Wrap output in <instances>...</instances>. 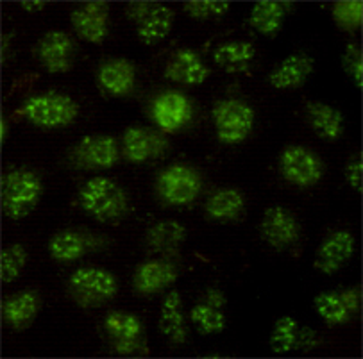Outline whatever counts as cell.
<instances>
[{"instance_id":"cell-1","label":"cell","mask_w":363,"mask_h":359,"mask_svg":"<svg viewBox=\"0 0 363 359\" xmlns=\"http://www.w3.org/2000/svg\"><path fill=\"white\" fill-rule=\"evenodd\" d=\"M79 206L102 224H115L129 211L128 191L109 177H94L79 190Z\"/></svg>"},{"instance_id":"cell-2","label":"cell","mask_w":363,"mask_h":359,"mask_svg":"<svg viewBox=\"0 0 363 359\" xmlns=\"http://www.w3.org/2000/svg\"><path fill=\"white\" fill-rule=\"evenodd\" d=\"M43 183L29 169H13L2 177V210L9 220H23L36 210Z\"/></svg>"},{"instance_id":"cell-3","label":"cell","mask_w":363,"mask_h":359,"mask_svg":"<svg viewBox=\"0 0 363 359\" xmlns=\"http://www.w3.org/2000/svg\"><path fill=\"white\" fill-rule=\"evenodd\" d=\"M67 293L77 306L94 309L109 302L118 293V281L101 266H83L68 275Z\"/></svg>"},{"instance_id":"cell-4","label":"cell","mask_w":363,"mask_h":359,"mask_svg":"<svg viewBox=\"0 0 363 359\" xmlns=\"http://www.w3.org/2000/svg\"><path fill=\"white\" fill-rule=\"evenodd\" d=\"M22 113L30 124L42 129H63L77 118L79 106L60 91L30 95L22 106Z\"/></svg>"},{"instance_id":"cell-5","label":"cell","mask_w":363,"mask_h":359,"mask_svg":"<svg viewBox=\"0 0 363 359\" xmlns=\"http://www.w3.org/2000/svg\"><path fill=\"white\" fill-rule=\"evenodd\" d=\"M203 190V177L186 163H174L161 170L156 179V193L167 206L183 207L197 200Z\"/></svg>"},{"instance_id":"cell-6","label":"cell","mask_w":363,"mask_h":359,"mask_svg":"<svg viewBox=\"0 0 363 359\" xmlns=\"http://www.w3.org/2000/svg\"><path fill=\"white\" fill-rule=\"evenodd\" d=\"M277 170L290 186L308 190L320 183L326 166L320 156L310 147L289 145L281 150Z\"/></svg>"},{"instance_id":"cell-7","label":"cell","mask_w":363,"mask_h":359,"mask_svg":"<svg viewBox=\"0 0 363 359\" xmlns=\"http://www.w3.org/2000/svg\"><path fill=\"white\" fill-rule=\"evenodd\" d=\"M211 115L218 142L224 145H238L251 135L255 127V109L238 98L217 102Z\"/></svg>"},{"instance_id":"cell-8","label":"cell","mask_w":363,"mask_h":359,"mask_svg":"<svg viewBox=\"0 0 363 359\" xmlns=\"http://www.w3.org/2000/svg\"><path fill=\"white\" fill-rule=\"evenodd\" d=\"M125 15L135 23L136 36L143 45H156L170 34L174 25V11L157 2H129Z\"/></svg>"},{"instance_id":"cell-9","label":"cell","mask_w":363,"mask_h":359,"mask_svg":"<svg viewBox=\"0 0 363 359\" xmlns=\"http://www.w3.org/2000/svg\"><path fill=\"white\" fill-rule=\"evenodd\" d=\"M150 120L165 135L179 132L191 122L194 104L179 90H165L157 93L150 102Z\"/></svg>"},{"instance_id":"cell-10","label":"cell","mask_w":363,"mask_h":359,"mask_svg":"<svg viewBox=\"0 0 363 359\" xmlns=\"http://www.w3.org/2000/svg\"><path fill=\"white\" fill-rule=\"evenodd\" d=\"M315 311L330 327L347 326L359 313L362 293L359 288H342L320 292L313 299Z\"/></svg>"},{"instance_id":"cell-11","label":"cell","mask_w":363,"mask_h":359,"mask_svg":"<svg viewBox=\"0 0 363 359\" xmlns=\"http://www.w3.org/2000/svg\"><path fill=\"white\" fill-rule=\"evenodd\" d=\"M118 143L113 136L90 135L84 136L72 150V161L84 170H108L120 159Z\"/></svg>"},{"instance_id":"cell-12","label":"cell","mask_w":363,"mask_h":359,"mask_svg":"<svg viewBox=\"0 0 363 359\" xmlns=\"http://www.w3.org/2000/svg\"><path fill=\"white\" fill-rule=\"evenodd\" d=\"M169 147L170 143L165 132L147 127H129L122 135L120 150H122L125 161L142 165V163L156 161V159L165 156Z\"/></svg>"},{"instance_id":"cell-13","label":"cell","mask_w":363,"mask_h":359,"mask_svg":"<svg viewBox=\"0 0 363 359\" xmlns=\"http://www.w3.org/2000/svg\"><path fill=\"white\" fill-rule=\"evenodd\" d=\"M75 47L65 30H49L38 40L34 57L49 74H67L74 67Z\"/></svg>"},{"instance_id":"cell-14","label":"cell","mask_w":363,"mask_h":359,"mask_svg":"<svg viewBox=\"0 0 363 359\" xmlns=\"http://www.w3.org/2000/svg\"><path fill=\"white\" fill-rule=\"evenodd\" d=\"M354 251L356 239L351 231L340 229V231L331 232L322 239L320 247L317 249L313 261L315 270H318L324 275H335L351 261Z\"/></svg>"},{"instance_id":"cell-15","label":"cell","mask_w":363,"mask_h":359,"mask_svg":"<svg viewBox=\"0 0 363 359\" xmlns=\"http://www.w3.org/2000/svg\"><path fill=\"white\" fill-rule=\"evenodd\" d=\"M70 23L81 40L101 45L109 34V4L84 2L72 9Z\"/></svg>"},{"instance_id":"cell-16","label":"cell","mask_w":363,"mask_h":359,"mask_svg":"<svg viewBox=\"0 0 363 359\" xmlns=\"http://www.w3.org/2000/svg\"><path fill=\"white\" fill-rule=\"evenodd\" d=\"M259 231L270 247L286 249L299 239L301 225L289 210L283 206H272L263 213Z\"/></svg>"},{"instance_id":"cell-17","label":"cell","mask_w":363,"mask_h":359,"mask_svg":"<svg viewBox=\"0 0 363 359\" xmlns=\"http://www.w3.org/2000/svg\"><path fill=\"white\" fill-rule=\"evenodd\" d=\"M210 68L194 49H179L165 64V79L184 86H199L210 77Z\"/></svg>"},{"instance_id":"cell-18","label":"cell","mask_w":363,"mask_h":359,"mask_svg":"<svg viewBox=\"0 0 363 359\" xmlns=\"http://www.w3.org/2000/svg\"><path fill=\"white\" fill-rule=\"evenodd\" d=\"M177 281V268L167 259H149L138 265L133 275V290L138 295H154Z\"/></svg>"},{"instance_id":"cell-19","label":"cell","mask_w":363,"mask_h":359,"mask_svg":"<svg viewBox=\"0 0 363 359\" xmlns=\"http://www.w3.org/2000/svg\"><path fill=\"white\" fill-rule=\"evenodd\" d=\"M42 309V295L34 290L13 293L2 304V320L13 331H26L33 326Z\"/></svg>"},{"instance_id":"cell-20","label":"cell","mask_w":363,"mask_h":359,"mask_svg":"<svg viewBox=\"0 0 363 359\" xmlns=\"http://www.w3.org/2000/svg\"><path fill=\"white\" fill-rule=\"evenodd\" d=\"M97 83L109 97H128L136 84V68L128 59H109L97 70Z\"/></svg>"},{"instance_id":"cell-21","label":"cell","mask_w":363,"mask_h":359,"mask_svg":"<svg viewBox=\"0 0 363 359\" xmlns=\"http://www.w3.org/2000/svg\"><path fill=\"white\" fill-rule=\"evenodd\" d=\"M315 68V61L310 54L296 52L281 61L269 74L270 86L276 90H297L306 83Z\"/></svg>"},{"instance_id":"cell-22","label":"cell","mask_w":363,"mask_h":359,"mask_svg":"<svg viewBox=\"0 0 363 359\" xmlns=\"http://www.w3.org/2000/svg\"><path fill=\"white\" fill-rule=\"evenodd\" d=\"M99 247L97 236H90L86 232L74 231H60L50 238L49 254L54 261L60 263H74L86 256L88 252L95 251Z\"/></svg>"},{"instance_id":"cell-23","label":"cell","mask_w":363,"mask_h":359,"mask_svg":"<svg viewBox=\"0 0 363 359\" xmlns=\"http://www.w3.org/2000/svg\"><path fill=\"white\" fill-rule=\"evenodd\" d=\"M306 122L311 131L318 138L326 142H337L344 136L345 118L340 109L326 102H308L306 104Z\"/></svg>"},{"instance_id":"cell-24","label":"cell","mask_w":363,"mask_h":359,"mask_svg":"<svg viewBox=\"0 0 363 359\" xmlns=\"http://www.w3.org/2000/svg\"><path fill=\"white\" fill-rule=\"evenodd\" d=\"M206 218L211 222L238 220L245 211V197L236 188H222L210 195L206 200Z\"/></svg>"},{"instance_id":"cell-25","label":"cell","mask_w":363,"mask_h":359,"mask_svg":"<svg viewBox=\"0 0 363 359\" xmlns=\"http://www.w3.org/2000/svg\"><path fill=\"white\" fill-rule=\"evenodd\" d=\"M181 307H183V299H181V293L177 290L167 293L163 304H161L160 331L174 345H183L188 336L184 314Z\"/></svg>"},{"instance_id":"cell-26","label":"cell","mask_w":363,"mask_h":359,"mask_svg":"<svg viewBox=\"0 0 363 359\" xmlns=\"http://www.w3.org/2000/svg\"><path fill=\"white\" fill-rule=\"evenodd\" d=\"M186 239V229L177 220H160L147 231V247L160 254H176Z\"/></svg>"},{"instance_id":"cell-27","label":"cell","mask_w":363,"mask_h":359,"mask_svg":"<svg viewBox=\"0 0 363 359\" xmlns=\"http://www.w3.org/2000/svg\"><path fill=\"white\" fill-rule=\"evenodd\" d=\"M290 6L292 4H289V2H272V0L256 2L251 9V15H249V23L262 36H277L283 29L286 8H290Z\"/></svg>"},{"instance_id":"cell-28","label":"cell","mask_w":363,"mask_h":359,"mask_svg":"<svg viewBox=\"0 0 363 359\" xmlns=\"http://www.w3.org/2000/svg\"><path fill=\"white\" fill-rule=\"evenodd\" d=\"M256 56L255 45L249 42H225L213 52V59L228 74H244L249 70Z\"/></svg>"},{"instance_id":"cell-29","label":"cell","mask_w":363,"mask_h":359,"mask_svg":"<svg viewBox=\"0 0 363 359\" xmlns=\"http://www.w3.org/2000/svg\"><path fill=\"white\" fill-rule=\"evenodd\" d=\"M301 324L292 317L277 318L269 336L270 351L276 354H290L299 351L301 345Z\"/></svg>"},{"instance_id":"cell-30","label":"cell","mask_w":363,"mask_h":359,"mask_svg":"<svg viewBox=\"0 0 363 359\" xmlns=\"http://www.w3.org/2000/svg\"><path fill=\"white\" fill-rule=\"evenodd\" d=\"M104 329L111 340H131V338L143 336L142 320L128 311H109L106 314Z\"/></svg>"},{"instance_id":"cell-31","label":"cell","mask_w":363,"mask_h":359,"mask_svg":"<svg viewBox=\"0 0 363 359\" xmlns=\"http://www.w3.org/2000/svg\"><path fill=\"white\" fill-rule=\"evenodd\" d=\"M191 324L195 326L199 334L210 336V334H218L225 329V314L222 309L210 306L208 302H199L191 307L190 311Z\"/></svg>"},{"instance_id":"cell-32","label":"cell","mask_w":363,"mask_h":359,"mask_svg":"<svg viewBox=\"0 0 363 359\" xmlns=\"http://www.w3.org/2000/svg\"><path fill=\"white\" fill-rule=\"evenodd\" d=\"M331 16L337 27L344 33L354 34L363 22V4L359 0H342L335 2Z\"/></svg>"},{"instance_id":"cell-33","label":"cell","mask_w":363,"mask_h":359,"mask_svg":"<svg viewBox=\"0 0 363 359\" xmlns=\"http://www.w3.org/2000/svg\"><path fill=\"white\" fill-rule=\"evenodd\" d=\"M27 259H29V252L20 244H11L2 251V281L6 285L18 279L20 273L26 268Z\"/></svg>"},{"instance_id":"cell-34","label":"cell","mask_w":363,"mask_h":359,"mask_svg":"<svg viewBox=\"0 0 363 359\" xmlns=\"http://www.w3.org/2000/svg\"><path fill=\"white\" fill-rule=\"evenodd\" d=\"M183 9L186 15L194 20L206 22L211 18H220L229 11V2H217V0H195V2H184Z\"/></svg>"},{"instance_id":"cell-35","label":"cell","mask_w":363,"mask_h":359,"mask_svg":"<svg viewBox=\"0 0 363 359\" xmlns=\"http://www.w3.org/2000/svg\"><path fill=\"white\" fill-rule=\"evenodd\" d=\"M342 64L344 70L347 72L349 77L352 79V83L358 88L363 86V59H362V49L356 43H349L345 47V52L342 56Z\"/></svg>"},{"instance_id":"cell-36","label":"cell","mask_w":363,"mask_h":359,"mask_svg":"<svg viewBox=\"0 0 363 359\" xmlns=\"http://www.w3.org/2000/svg\"><path fill=\"white\" fill-rule=\"evenodd\" d=\"M111 351L116 355H149L150 348L145 338H131V340H111Z\"/></svg>"},{"instance_id":"cell-37","label":"cell","mask_w":363,"mask_h":359,"mask_svg":"<svg viewBox=\"0 0 363 359\" xmlns=\"http://www.w3.org/2000/svg\"><path fill=\"white\" fill-rule=\"evenodd\" d=\"M362 154L356 152L349 157L347 165H345V181H347V184L356 191V193H362Z\"/></svg>"},{"instance_id":"cell-38","label":"cell","mask_w":363,"mask_h":359,"mask_svg":"<svg viewBox=\"0 0 363 359\" xmlns=\"http://www.w3.org/2000/svg\"><path fill=\"white\" fill-rule=\"evenodd\" d=\"M318 345H320V336H318L313 329H310V327H303V329H301L299 351L311 352V351H315Z\"/></svg>"},{"instance_id":"cell-39","label":"cell","mask_w":363,"mask_h":359,"mask_svg":"<svg viewBox=\"0 0 363 359\" xmlns=\"http://www.w3.org/2000/svg\"><path fill=\"white\" fill-rule=\"evenodd\" d=\"M204 302H208L210 306L217 307V309H224L225 304H228V299H225L224 292L218 288H210L204 295Z\"/></svg>"},{"instance_id":"cell-40","label":"cell","mask_w":363,"mask_h":359,"mask_svg":"<svg viewBox=\"0 0 363 359\" xmlns=\"http://www.w3.org/2000/svg\"><path fill=\"white\" fill-rule=\"evenodd\" d=\"M22 9L27 13H38V11H43V8H45V2H30V0H26V2H22Z\"/></svg>"},{"instance_id":"cell-41","label":"cell","mask_w":363,"mask_h":359,"mask_svg":"<svg viewBox=\"0 0 363 359\" xmlns=\"http://www.w3.org/2000/svg\"><path fill=\"white\" fill-rule=\"evenodd\" d=\"M8 132H9V125H8V122L2 118V125H0V138H2V142H6V138H8Z\"/></svg>"}]
</instances>
